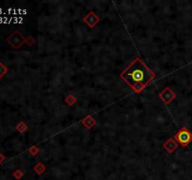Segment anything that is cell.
<instances>
[{"mask_svg": "<svg viewBox=\"0 0 192 180\" xmlns=\"http://www.w3.org/2000/svg\"><path fill=\"white\" fill-rule=\"evenodd\" d=\"M7 72V68L0 62V78H2Z\"/></svg>", "mask_w": 192, "mask_h": 180, "instance_id": "obj_4", "label": "cell"}, {"mask_svg": "<svg viewBox=\"0 0 192 180\" xmlns=\"http://www.w3.org/2000/svg\"><path fill=\"white\" fill-rule=\"evenodd\" d=\"M8 41L12 45V46L14 48H17L20 46V44L22 43V39H21V35L18 33V32H15V33H13L9 39H8Z\"/></svg>", "mask_w": 192, "mask_h": 180, "instance_id": "obj_3", "label": "cell"}, {"mask_svg": "<svg viewBox=\"0 0 192 180\" xmlns=\"http://www.w3.org/2000/svg\"><path fill=\"white\" fill-rule=\"evenodd\" d=\"M3 159H4V157H3V156H2L1 154H0V162H1V161H2Z\"/></svg>", "mask_w": 192, "mask_h": 180, "instance_id": "obj_5", "label": "cell"}, {"mask_svg": "<svg viewBox=\"0 0 192 180\" xmlns=\"http://www.w3.org/2000/svg\"><path fill=\"white\" fill-rule=\"evenodd\" d=\"M123 79L133 87L136 91H141L144 85L153 78V73L147 69L144 64L136 60L123 74Z\"/></svg>", "mask_w": 192, "mask_h": 180, "instance_id": "obj_1", "label": "cell"}, {"mask_svg": "<svg viewBox=\"0 0 192 180\" xmlns=\"http://www.w3.org/2000/svg\"><path fill=\"white\" fill-rule=\"evenodd\" d=\"M176 137H177V139H178V141L181 143V144L186 145L192 140V134L188 130L184 129L178 134H177Z\"/></svg>", "mask_w": 192, "mask_h": 180, "instance_id": "obj_2", "label": "cell"}]
</instances>
